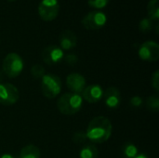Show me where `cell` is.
I'll list each match as a JSON object with an SVG mask.
<instances>
[{
	"instance_id": "24",
	"label": "cell",
	"mask_w": 159,
	"mask_h": 158,
	"mask_svg": "<svg viewBox=\"0 0 159 158\" xmlns=\"http://www.w3.org/2000/svg\"><path fill=\"white\" fill-rule=\"evenodd\" d=\"M64 61L67 64L74 65L78 61V57L75 54H68L64 57Z\"/></svg>"
},
{
	"instance_id": "20",
	"label": "cell",
	"mask_w": 159,
	"mask_h": 158,
	"mask_svg": "<svg viewBox=\"0 0 159 158\" xmlns=\"http://www.w3.org/2000/svg\"><path fill=\"white\" fill-rule=\"evenodd\" d=\"M45 68L40 64H35L31 68V74L34 79H41L46 74Z\"/></svg>"
},
{
	"instance_id": "12",
	"label": "cell",
	"mask_w": 159,
	"mask_h": 158,
	"mask_svg": "<svg viewBox=\"0 0 159 158\" xmlns=\"http://www.w3.org/2000/svg\"><path fill=\"white\" fill-rule=\"evenodd\" d=\"M103 89L100 85L93 84L86 87V88L81 93V97L83 100L87 101L89 103H95L102 99Z\"/></svg>"
},
{
	"instance_id": "14",
	"label": "cell",
	"mask_w": 159,
	"mask_h": 158,
	"mask_svg": "<svg viewBox=\"0 0 159 158\" xmlns=\"http://www.w3.org/2000/svg\"><path fill=\"white\" fill-rule=\"evenodd\" d=\"M41 153L38 147L33 144L26 145L20 151V158H40Z\"/></svg>"
},
{
	"instance_id": "11",
	"label": "cell",
	"mask_w": 159,
	"mask_h": 158,
	"mask_svg": "<svg viewBox=\"0 0 159 158\" xmlns=\"http://www.w3.org/2000/svg\"><path fill=\"white\" fill-rule=\"evenodd\" d=\"M105 105L110 109H116L120 106L122 102V96L119 89L116 87H110L105 91H103V96Z\"/></svg>"
},
{
	"instance_id": "4",
	"label": "cell",
	"mask_w": 159,
	"mask_h": 158,
	"mask_svg": "<svg viewBox=\"0 0 159 158\" xmlns=\"http://www.w3.org/2000/svg\"><path fill=\"white\" fill-rule=\"evenodd\" d=\"M23 69V61L17 53H8L2 64V71L9 78H15L20 74Z\"/></svg>"
},
{
	"instance_id": "17",
	"label": "cell",
	"mask_w": 159,
	"mask_h": 158,
	"mask_svg": "<svg viewBox=\"0 0 159 158\" xmlns=\"http://www.w3.org/2000/svg\"><path fill=\"white\" fill-rule=\"evenodd\" d=\"M121 155L122 158H134L138 155V147L132 142H127L122 147Z\"/></svg>"
},
{
	"instance_id": "19",
	"label": "cell",
	"mask_w": 159,
	"mask_h": 158,
	"mask_svg": "<svg viewBox=\"0 0 159 158\" xmlns=\"http://www.w3.org/2000/svg\"><path fill=\"white\" fill-rule=\"evenodd\" d=\"M154 28V21L149 18H144L140 21L139 29L143 33H148Z\"/></svg>"
},
{
	"instance_id": "29",
	"label": "cell",
	"mask_w": 159,
	"mask_h": 158,
	"mask_svg": "<svg viewBox=\"0 0 159 158\" xmlns=\"http://www.w3.org/2000/svg\"><path fill=\"white\" fill-rule=\"evenodd\" d=\"M7 1H9V2H14V1H16V0H7Z\"/></svg>"
},
{
	"instance_id": "1",
	"label": "cell",
	"mask_w": 159,
	"mask_h": 158,
	"mask_svg": "<svg viewBox=\"0 0 159 158\" xmlns=\"http://www.w3.org/2000/svg\"><path fill=\"white\" fill-rule=\"evenodd\" d=\"M112 134V124L105 116H96L89 124L86 135L93 143H103Z\"/></svg>"
},
{
	"instance_id": "27",
	"label": "cell",
	"mask_w": 159,
	"mask_h": 158,
	"mask_svg": "<svg viewBox=\"0 0 159 158\" xmlns=\"http://www.w3.org/2000/svg\"><path fill=\"white\" fill-rule=\"evenodd\" d=\"M4 75H5V74L3 73V71L0 70V84L3 83V81H4Z\"/></svg>"
},
{
	"instance_id": "26",
	"label": "cell",
	"mask_w": 159,
	"mask_h": 158,
	"mask_svg": "<svg viewBox=\"0 0 159 158\" xmlns=\"http://www.w3.org/2000/svg\"><path fill=\"white\" fill-rule=\"evenodd\" d=\"M0 158H14L11 155L9 154H4V155H1L0 156Z\"/></svg>"
},
{
	"instance_id": "8",
	"label": "cell",
	"mask_w": 159,
	"mask_h": 158,
	"mask_svg": "<svg viewBox=\"0 0 159 158\" xmlns=\"http://www.w3.org/2000/svg\"><path fill=\"white\" fill-rule=\"evenodd\" d=\"M139 56L145 61H157L159 59V45L155 41L144 42L139 48Z\"/></svg>"
},
{
	"instance_id": "21",
	"label": "cell",
	"mask_w": 159,
	"mask_h": 158,
	"mask_svg": "<svg viewBox=\"0 0 159 158\" xmlns=\"http://www.w3.org/2000/svg\"><path fill=\"white\" fill-rule=\"evenodd\" d=\"M72 140H73V142L75 144H82V143L87 142L88 138H87L86 132H84V131H77V132H75L73 135Z\"/></svg>"
},
{
	"instance_id": "2",
	"label": "cell",
	"mask_w": 159,
	"mask_h": 158,
	"mask_svg": "<svg viewBox=\"0 0 159 158\" xmlns=\"http://www.w3.org/2000/svg\"><path fill=\"white\" fill-rule=\"evenodd\" d=\"M83 99L81 95L75 93H64L57 102L59 111L65 115H72L78 113L82 107Z\"/></svg>"
},
{
	"instance_id": "15",
	"label": "cell",
	"mask_w": 159,
	"mask_h": 158,
	"mask_svg": "<svg viewBox=\"0 0 159 158\" xmlns=\"http://www.w3.org/2000/svg\"><path fill=\"white\" fill-rule=\"evenodd\" d=\"M147 11L149 19L153 21H157L159 19V1L150 0L147 5Z\"/></svg>"
},
{
	"instance_id": "10",
	"label": "cell",
	"mask_w": 159,
	"mask_h": 158,
	"mask_svg": "<svg viewBox=\"0 0 159 158\" xmlns=\"http://www.w3.org/2000/svg\"><path fill=\"white\" fill-rule=\"evenodd\" d=\"M66 85L72 93L81 95L83 90L86 88V79L78 73H72L68 74L66 78Z\"/></svg>"
},
{
	"instance_id": "3",
	"label": "cell",
	"mask_w": 159,
	"mask_h": 158,
	"mask_svg": "<svg viewBox=\"0 0 159 158\" xmlns=\"http://www.w3.org/2000/svg\"><path fill=\"white\" fill-rule=\"evenodd\" d=\"M41 91L48 99L56 98L61 90V81L60 77L53 74H47L41 78Z\"/></svg>"
},
{
	"instance_id": "25",
	"label": "cell",
	"mask_w": 159,
	"mask_h": 158,
	"mask_svg": "<svg viewBox=\"0 0 159 158\" xmlns=\"http://www.w3.org/2000/svg\"><path fill=\"white\" fill-rule=\"evenodd\" d=\"M143 102V99L140 96H133L130 99V104H131L132 107H135V108L141 107Z\"/></svg>"
},
{
	"instance_id": "22",
	"label": "cell",
	"mask_w": 159,
	"mask_h": 158,
	"mask_svg": "<svg viewBox=\"0 0 159 158\" xmlns=\"http://www.w3.org/2000/svg\"><path fill=\"white\" fill-rule=\"evenodd\" d=\"M109 3V0H88L89 7L94 8H102L106 7Z\"/></svg>"
},
{
	"instance_id": "13",
	"label": "cell",
	"mask_w": 159,
	"mask_h": 158,
	"mask_svg": "<svg viewBox=\"0 0 159 158\" xmlns=\"http://www.w3.org/2000/svg\"><path fill=\"white\" fill-rule=\"evenodd\" d=\"M59 42H60V46H61L60 47L61 49L70 50L76 46L77 37L73 31L65 30L61 34V35L59 37Z\"/></svg>"
},
{
	"instance_id": "28",
	"label": "cell",
	"mask_w": 159,
	"mask_h": 158,
	"mask_svg": "<svg viewBox=\"0 0 159 158\" xmlns=\"http://www.w3.org/2000/svg\"><path fill=\"white\" fill-rule=\"evenodd\" d=\"M134 158H148L144 154H138Z\"/></svg>"
},
{
	"instance_id": "9",
	"label": "cell",
	"mask_w": 159,
	"mask_h": 158,
	"mask_svg": "<svg viewBox=\"0 0 159 158\" xmlns=\"http://www.w3.org/2000/svg\"><path fill=\"white\" fill-rule=\"evenodd\" d=\"M41 57L45 63L48 65H54L62 61V59L64 58V54L60 47L50 45L43 49Z\"/></svg>"
},
{
	"instance_id": "16",
	"label": "cell",
	"mask_w": 159,
	"mask_h": 158,
	"mask_svg": "<svg viewBox=\"0 0 159 158\" xmlns=\"http://www.w3.org/2000/svg\"><path fill=\"white\" fill-rule=\"evenodd\" d=\"M99 151L94 144H87L80 151V158H98Z\"/></svg>"
},
{
	"instance_id": "5",
	"label": "cell",
	"mask_w": 159,
	"mask_h": 158,
	"mask_svg": "<svg viewBox=\"0 0 159 158\" xmlns=\"http://www.w3.org/2000/svg\"><path fill=\"white\" fill-rule=\"evenodd\" d=\"M60 5L58 0H42L38 6L39 17L44 21L55 20L59 14Z\"/></svg>"
},
{
	"instance_id": "18",
	"label": "cell",
	"mask_w": 159,
	"mask_h": 158,
	"mask_svg": "<svg viewBox=\"0 0 159 158\" xmlns=\"http://www.w3.org/2000/svg\"><path fill=\"white\" fill-rule=\"evenodd\" d=\"M146 107L154 112V113H157L158 112L159 110V98L158 96L157 95H152L150 97L147 98L146 100Z\"/></svg>"
},
{
	"instance_id": "23",
	"label": "cell",
	"mask_w": 159,
	"mask_h": 158,
	"mask_svg": "<svg viewBox=\"0 0 159 158\" xmlns=\"http://www.w3.org/2000/svg\"><path fill=\"white\" fill-rule=\"evenodd\" d=\"M151 85L152 88L156 90L159 91V71H156L153 74H152V78H151Z\"/></svg>"
},
{
	"instance_id": "6",
	"label": "cell",
	"mask_w": 159,
	"mask_h": 158,
	"mask_svg": "<svg viewBox=\"0 0 159 158\" xmlns=\"http://www.w3.org/2000/svg\"><path fill=\"white\" fill-rule=\"evenodd\" d=\"M107 21V17L103 12L91 11L82 19V25L87 30H99L102 28Z\"/></svg>"
},
{
	"instance_id": "7",
	"label": "cell",
	"mask_w": 159,
	"mask_h": 158,
	"mask_svg": "<svg viewBox=\"0 0 159 158\" xmlns=\"http://www.w3.org/2000/svg\"><path fill=\"white\" fill-rule=\"evenodd\" d=\"M20 94L18 88L9 83L0 84V103L5 106H10L19 101Z\"/></svg>"
}]
</instances>
